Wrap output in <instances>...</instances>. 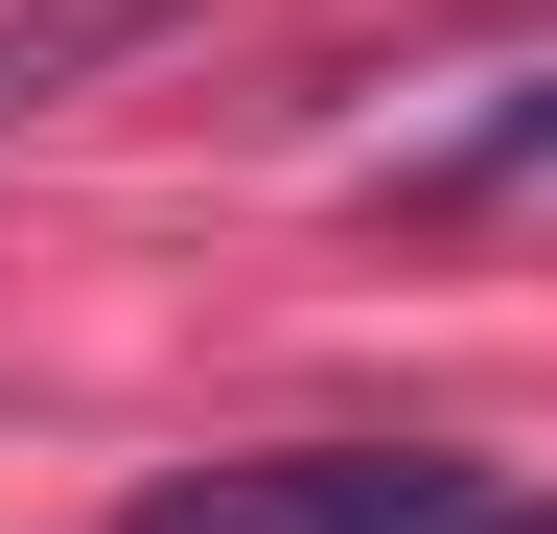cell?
Wrapping results in <instances>:
<instances>
[{"instance_id": "3", "label": "cell", "mask_w": 557, "mask_h": 534, "mask_svg": "<svg viewBox=\"0 0 557 534\" xmlns=\"http://www.w3.org/2000/svg\"><path fill=\"white\" fill-rule=\"evenodd\" d=\"M139 24H186V0H0V116H47L70 71H116Z\"/></svg>"}, {"instance_id": "1", "label": "cell", "mask_w": 557, "mask_h": 534, "mask_svg": "<svg viewBox=\"0 0 557 534\" xmlns=\"http://www.w3.org/2000/svg\"><path fill=\"white\" fill-rule=\"evenodd\" d=\"M487 464L442 442H278V464H186V488H139L116 534H465Z\"/></svg>"}, {"instance_id": "2", "label": "cell", "mask_w": 557, "mask_h": 534, "mask_svg": "<svg viewBox=\"0 0 557 534\" xmlns=\"http://www.w3.org/2000/svg\"><path fill=\"white\" fill-rule=\"evenodd\" d=\"M534 163H557V71H511L487 116H442V140H395L372 186H395V210H487V186H534Z\"/></svg>"}, {"instance_id": "4", "label": "cell", "mask_w": 557, "mask_h": 534, "mask_svg": "<svg viewBox=\"0 0 557 534\" xmlns=\"http://www.w3.org/2000/svg\"><path fill=\"white\" fill-rule=\"evenodd\" d=\"M465 534H557V488H487V511H465Z\"/></svg>"}]
</instances>
